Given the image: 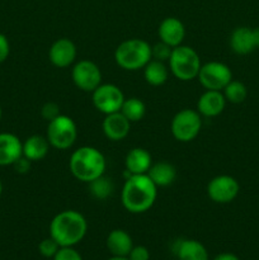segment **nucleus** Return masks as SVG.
Here are the masks:
<instances>
[{
    "label": "nucleus",
    "mask_w": 259,
    "mask_h": 260,
    "mask_svg": "<svg viewBox=\"0 0 259 260\" xmlns=\"http://www.w3.org/2000/svg\"><path fill=\"white\" fill-rule=\"evenodd\" d=\"M172 51H173V47H170V46L167 45V43L159 41L156 45L151 46V58L165 62V61H169L170 55H172Z\"/></svg>",
    "instance_id": "obj_28"
},
{
    "label": "nucleus",
    "mask_w": 259,
    "mask_h": 260,
    "mask_svg": "<svg viewBox=\"0 0 259 260\" xmlns=\"http://www.w3.org/2000/svg\"><path fill=\"white\" fill-rule=\"evenodd\" d=\"M50 142L47 137L41 135H32L23 142V156L30 161H40L47 156L50 151Z\"/></svg>",
    "instance_id": "obj_20"
},
{
    "label": "nucleus",
    "mask_w": 259,
    "mask_h": 260,
    "mask_svg": "<svg viewBox=\"0 0 259 260\" xmlns=\"http://www.w3.org/2000/svg\"><path fill=\"white\" fill-rule=\"evenodd\" d=\"M52 260H83V256L74 246H61Z\"/></svg>",
    "instance_id": "obj_29"
},
{
    "label": "nucleus",
    "mask_w": 259,
    "mask_h": 260,
    "mask_svg": "<svg viewBox=\"0 0 259 260\" xmlns=\"http://www.w3.org/2000/svg\"><path fill=\"white\" fill-rule=\"evenodd\" d=\"M168 62H169L170 73L180 81H190L197 79L202 66L197 51L184 45L173 48Z\"/></svg>",
    "instance_id": "obj_5"
},
{
    "label": "nucleus",
    "mask_w": 259,
    "mask_h": 260,
    "mask_svg": "<svg viewBox=\"0 0 259 260\" xmlns=\"http://www.w3.org/2000/svg\"><path fill=\"white\" fill-rule=\"evenodd\" d=\"M144 78L150 85L160 86L167 83L169 78V69L163 61L151 58L144 68Z\"/></svg>",
    "instance_id": "obj_23"
},
{
    "label": "nucleus",
    "mask_w": 259,
    "mask_h": 260,
    "mask_svg": "<svg viewBox=\"0 0 259 260\" xmlns=\"http://www.w3.org/2000/svg\"><path fill=\"white\" fill-rule=\"evenodd\" d=\"M86 233V218L75 210L61 211L50 223V236L60 246H75L85 238Z\"/></svg>",
    "instance_id": "obj_2"
},
{
    "label": "nucleus",
    "mask_w": 259,
    "mask_h": 260,
    "mask_svg": "<svg viewBox=\"0 0 259 260\" xmlns=\"http://www.w3.org/2000/svg\"><path fill=\"white\" fill-rule=\"evenodd\" d=\"M127 258L130 260H150V251L144 245H134Z\"/></svg>",
    "instance_id": "obj_31"
},
{
    "label": "nucleus",
    "mask_w": 259,
    "mask_h": 260,
    "mask_svg": "<svg viewBox=\"0 0 259 260\" xmlns=\"http://www.w3.org/2000/svg\"><path fill=\"white\" fill-rule=\"evenodd\" d=\"M71 78L76 88L86 93H93L102 84V71L90 60H79L71 70Z\"/></svg>",
    "instance_id": "obj_10"
},
{
    "label": "nucleus",
    "mask_w": 259,
    "mask_h": 260,
    "mask_svg": "<svg viewBox=\"0 0 259 260\" xmlns=\"http://www.w3.org/2000/svg\"><path fill=\"white\" fill-rule=\"evenodd\" d=\"M102 128H103L104 136L111 141H122L126 139L131 129V122L121 113V112H116V113L106 114L102 123Z\"/></svg>",
    "instance_id": "obj_13"
},
{
    "label": "nucleus",
    "mask_w": 259,
    "mask_h": 260,
    "mask_svg": "<svg viewBox=\"0 0 259 260\" xmlns=\"http://www.w3.org/2000/svg\"><path fill=\"white\" fill-rule=\"evenodd\" d=\"M91 99L96 111L106 116L121 111V107L126 98L123 91L114 84H101L91 93Z\"/></svg>",
    "instance_id": "obj_9"
},
{
    "label": "nucleus",
    "mask_w": 259,
    "mask_h": 260,
    "mask_svg": "<svg viewBox=\"0 0 259 260\" xmlns=\"http://www.w3.org/2000/svg\"><path fill=\"white\" fill-rule=\"evenodd\" d=\"M23 155V142L10 132L0 134V167L13 165Z\"/></svg>",
    "instance_id": "obj_15"
},
{
    "label": "nucleus",
    "mask_w": 259,
    "mask_h": 260,
    "mask_svg": "<svg viewBox=\"0 0 259 260\" xmlns=\"http://www.w3.org/2000/svg\"><path fill=\"white\" fill-rule=\"evenodd\" d=\"M213 260H240L238 255L233 253H221L213 258Z\"/></svg>",
    "instance_id": "obj_34"
},
{
    "label": "nucleus",
    "mask_w": 259,
    "mask_h": 260,
    "mask_svg": "<svg viewBox=\"0 0 259 260\" xmlns=\"http://www.w3.org/2000/svg\"><path fill=\"white\" fill-rule=\"evenodd\" d=\"M30 165H32V161L22 155V156L13 164V167H14L15 172H17L18 174H27L30 170Z\"/></svg>",
    "instance_id": "obj_32"
},
{
    "label": "nucleus",
    "mask_w": 259,
    "mask_h": 260,
    "mask_svg": "<svg viewBox=\"0 0 259 260\" xmlns=\"http://www.w3.org/2000/svg\"><path fill=\"white\" fill-rule=\"evenodd\" d=\"M119 112L132 123V122H139L144 118L146 113V106L141 99L128 98L124 99Z\"/></svg>",
    "instance_id": "obj_24"
},
{
    "label": "nucleus",
    "mask_w": 259,
    "mask_h": 260,
    "mask_svg": "<svg viewBox=\"0 0 259 260\" xmlns=\"http://www.w3.org/2000/svg\"><path fill=\"white\" fill-rule=\"evenodd\" d=\"M147 175L157 188L168 187L174 183L175 178H177V169L170 162L159 161L150 167Z\"/></svg>",
    "instance_id": "obj_22"
},
{
    "label": "nucleus",
    "mask_w": 259,
    "mask_h": 260,
    "mask_svg": "<svg viewBox=\"0 0 259 260\" xmlns=\"http://www.w3.org/2000/svg\"><path fill=\"white\" fill-rule=\"evenodd\" d=\"M2 116H3V111H2V107H0V119H2Z\"/></svg>",
    "instance_id": "obj_38"
},
{
    "label": "nucleus",
    "mask_w": 259,
    "mask_h": 260,
    "mask_svg": "<svg viewBox=\"0 0 259 260\" xmlns=\"http://www.w3.org/2000/svg\"><path fill=\"white\" fill-rule=\"evenodd\" d=\"M60 248L61 246L58 245V244L56 243V240H53L51 236L43 239V240L38 244V251H40V254L43 258L47 259H52Z\"/></svg>",
    "instance_id": "obj_27"
},
{
    "label": "nucleus",
    "mask_w": 259,
    "mask_h": 260,
    "mask_svg": "<svg viewBox=\"0 0 259 260\" xmlns=\"http://www.w3.org/2000/svg\"><path fill=\"white\" fill-rule=\"evenodd\" d=\"M60 107L58 104L53 103V102H47V103L43 104V107L41 108V116L43 119H46L47 122L52 121L56 117L60 116Z\"/></svg>",
    "instance_id": "obj_30"
},
{
    "label": "nucleus",
    "mask_w": 259,
    "mask_h": 260,
    "mask_svg": "<svg viewBox=\"0 0 259 260\" xmlns=\"http://www.w3.org/2000/svg\"><path fill=\"white\" fill-rule=\"evenodd\" d=\"M230 47L238 55H248L255 50L253 29L248 27H239L230 36Z\"/></svg>",
    "instance_id": "obj_21"
},
{
    "label": "nucleus",
    "mask_w": 259,
    "mask_h": 260,
    "mask_svg": "<svg viewBox=\"0 0 259 260\" xmlns=\"http://www.w3.org/2000/svg\"><path fill=\"white\" fill-rule=\"evenodd\" d=\"M107 249L114 256H128L130 251L134 248V241L127 231L116 229L108 234L106 240Z\"/></svg>",
    "instance_id": "obj_19"
},
{
    "label": "nucleus",
    "mask_w": 259,
    "mask_h": 260,
    "mask_svg": "<svg viewBox=\"0 0 259 260\" xmlns=\"http://www.w3.org/2000/svg\"><path fill=\"white\" fill-rule=\"evenodd\" d=\"M2 193H3V182L2 179H0V196H2Z\"/></svg>",
    "instance_id": "obj_37"
},
{
    "label": "nucleus",
    "mask_w": 259,
    "mask_h": 260,
    "mask_svg": "<svg viewBox=\"0 0 259 260\" xmlns=\"http://www.w3.org/2000/svg\"><path fill=\"white\" fill-rule=\"evenodd\" d=\"M157 36L161 42L167 43L170 47H178L183 43L185 37V28L184 24L180 22L178 18L169 17L165 18L160 23L157 28Z\"/></svg>",
    "instance_id": "obj_14"
},
{
    "label": "nucleus",
    "mask_w": 259,
    "mask_h": 260,
    "mask_svg": "<svg viewBox=\"0 0 259 260\" xmlns=\"http://www.w3.org/2000/svg\"><path fill=\"white\" fill-rule=\"evenodd\" d=\"M151 60V46L141 38H130L117 46L114 61L121 69L137 71Z\"/></svg>",
    "instance_id": "obj_4"
},
{
    "label": "nucleus",
    "mask_w": 259,
    "mask_h": 260,
    "mask_svg": "<svg viewBox=\"0 0 259 260\" xmlns=\"http://www.w3.org/2000/svg\"><path fill=\"white\" fill-rule=\"evenodd\" d=\"M76 55L78 50L75 43L69 38H58L48 50V58L51 63L58 69H65L73 65L76 60Z\"/></svg>",
    "instance_id": "obj_12"
},
{
    "label": "nucleus",
    "mask_w": 259,
    "mask_h": 260,
    "mask_svg": "<svg viewBox=\"0 0 259 260\" xmlns=\"http://www.w3.org/2000/svg\"><path fill=\"white\" fill-rule=\"evenodd\" d=\"M104 155L93 146H81L71 154L69 169L78 180L90 183L106 173Z\"/></svg>",
    "instance_id": "obj_3"
},
{
    "label": "nucleus",
    "mask_w": 259,
    "mask_h": 260,
    "mask_svg": "<svg viewBox=\"0 0 259 260\" xmlns=\"http://www.w3.org/2000/svg\"><path fill=\"white\" fill-rule=\"evenodd\" d=\"M253 37H254V42H255V47H259V27L253 29Z\"/></svg>",
    "instance_id": "obj_35"
},
{
    "label": "nucleus",
    "mask_w": 259,
    "mask_h": 260,
    "mask_svg": "<svg viewBox=\"0 0 259 260\" xmlns=\"http://www.w3.org/2000/svg\"><path fill=\"white\" fill-rule=\"evenodd\" d=\"M202 129V116L197 109L185 108L178 112L172 119L170 131L173 137L179 142H190L200 135Z\"/></svg>",
    "instance_id": "obj_7"
},
{
    "label": "nucleus",
    "mask_w": 259,
    "mask_h": 260,
    "mask_svg": "<svg viewBox=\"0 0 259 260\" xmlns=\"http://www.w3.org/2000/svg\"><path fill=\"white\" fill-rule=\"evenodd\" d=\"M178 260H210V255L202 243L193 239L179 240L174 248Z\"/></svg>",
    "instance_id": "obj_18"
},
{
    "label": "nucleus",
    "mask_w": 259,
    "mask_h": 260,
    "mask_svg": "<svg viewBox=\"0 0 259 260\" xmlns=\"http://www.w3.org/2000/svg\"><path fill=\"white\" fill-rule=\"evenodd\" d=\"M10 53V43L7 36L0 33V63L4 62Z\"/></svg>",
    "instance_id": "obj_33"
},
{
    "label": "nucleus",
    "mask_w": 259,
    "mask_h": 260,
    "mask_svg": "<svg viewBox=\"0 0 259 260\" xmlns=\"http://www.w3.org/2000/svg\"><path fill=\"white\" fill-rule=\"evenodd\" d=\"M107 260H130V259L127 258V256H114V255H112L111 258H108Z\"/></svg>",
    "instance_id": "obj_36"
},
{
    "label": "nucleus",
    "mask_w": 259,
    "mask_h": 260,
    "mask_svg": "<svg viewBox=\"0 0 259 260\" xmlns=\"http://www.w3.org/2000/svg\"><path fill=\"white\" fill-rule=\"evenodd\" d=\"M226 99L221 90H206L198 98L197 112L202 117H217L225 109Z\"/></svg>",
    "instance_id": "obj_16"
},
{
    "label": "nucleus",
    "mask_w": 259,
    "mask_h": 260,
    "mask_svg": "<svg viewBox=\"0 0 259 260\" xmlns=\"http://www.w3.org/2000/svg\"><path fill=\"white\" fill-rule=\"evenodd\" d=\"M51 147L57 150H68L78 139V126L71 117L60 114L55 119L48 122L46 134Z\"/></svg>",
    "instance_id": "obj_6"
},
{
    "label": "nucleus",
    "mask_w": 259,
    "mask_h": 260,
    "mask_svg": "<svg viewBox=\"0 0 259 260\" xmlns=\"http://www.w3.org/2000/svg\"><path fill=\"white\" fill-rule=\"evenodd\" d=\"M197 79L206 90L222 91L223 88L233 80V73L226 63L210 61L201 66Z\"/></svg>",
    "instance_id": "obj_8"
},
{
    "label": "nucleus",
    "mask_w": 259,
    "mask_h": 260,
    "mask_svg": "<svg viewBox=\"0 0 259 260\" xmlns=\"http://www.w3.org/2000/svg\"><path fill=\"white\" fill-rule=\"evenodd\" d=\"M223 96H225L226 102H230V103L239 104L243 103L246 98V86L244 85L241 81L238 80H231L228 85L223 88L222 90Z\"/></svg>",
    "instance_id": "obj_26"
},
{
    "label": "nucleus",
    "mask_w": 259,
    "mask_h": 260,
    "mask_svg": "<svg viewBox=\"0 0 259 260\" xmlns=\"http://www.w3.org/2000/svg\"><path fill=\"white\" fill-rule=\"evenodd\" d=\"M151 165V155L142 147H134L132 150H130L124 159V167L131 175L147 174Z\"/></svg>",
    "instance_id": "obj_17"
},
{
    "label": "nucleus",
    "mask_w": 259,
    "mask_h": 260,
    "mask_svg": "<svg viewBox=\"0 0 259 260\" xmlns=\"http://www.w3.org/2000/svg\"><path fill=\"white\" fill-rule=\"evenodd\" d=\"M240 185L238 180L230 175H217L207 184V194L211 201L220 205L230 203L238 197Z\"/></svg>",
    "instance_id": "obj_11"
},
{
    "label": "nucleus",
    "mask_w": 259,
    "mask_h": 260,
    "mask_svg": "<svg viewBox=\"0 0 259 260\" xmlns=\"http://www.w3.org/2000/svg\"><path fill=\"white\" fill-rule=\"evenodd\" d=\"M157 197V187L147 174L131 175L122 187V206L130 213L147 212L154 206Z\"/></svg>",
    "instance_id": "obj_1"
},
{
    "label": "nucleus",
    "mask_w": 259,
    "mask_h": 260,
    "mask_svg": "<svg viewBox=\"0 0 259 260\" xmlns=\"http://www.w3.org/2000/svg\"><path fill=\"white\" fill-rule=\"evenodd\" d=\"M89 184V192L96 200L104 201L108 197H111L112 193L114 190V184L112 182L111 178H107L106 175L96 178V179L91 180Z\"/></svg>",
    "instance_id": "obj_25"
}]
</instances>
